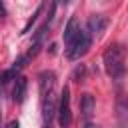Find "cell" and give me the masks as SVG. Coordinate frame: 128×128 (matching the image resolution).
Masks as SVG:
<instances>
[{
  "instance_id": "cell-12",
  "label": "cell",
  "mask_w": 128,
  "mask_h": 128,
  "mask_svg": "<svg viewBox=\"0 0 128 128\" xmlns=\"http://www.w3.org/2000/svg\"><path fill=\"white\" fill-rule=\"evenodd\" d=\"M54 2H56V4H58V6H66V4H68V2H70V0H54Z\"/></svg>"
},
{
  "instance_id": "cell-4",
  "label": "cell",
  "mask_w": 128,
  "mask_h": 128,
  "mask_svg": "<svg viewBox=\"0 0 128 128\" xmlns=\"http://www.w3.org/2000/svg\"><path fill=\"white\" fill-rule=\"evenodd\" d=\"M56 118H58V124L62 128L70 126L72 124V112H70V90L64 88L60 92V102H58V108H56Z\"/></svg>"
},
{
  "instance_id": "cell-8",
  "label": "cell",
  "mask_w": 128,
  "mask_h": 128,
  "mask_svg": "<svg viewBox=\"0 0 128 128\" xmlns=\"http://www.w3.org/2000/svg\"><path fill=\"white\" fill-rule=\"evenodd\" d=\"M80 108H82V116L86 118V126H90V116L94 114V96L84 94L80 100Z\"/></svg>"
},
{
  "instance_id": "cell-6",
  "label": "cell",
  "mask_w": 128,
  "mask_h": 128,
  "mask_svg": "<svg viewBox=\"0 0 128 128\" xmlns=\"http://www.w3.org/2000/svg\"><path fill=\"white\" fill-rule=\"evenodd\" d=\"M78 30H80L78 18H76V16H70V20H68V24H66V28H64V34H62V38H64V46L70 44V42L74 40V36L78 34Z\"/></svg>"
},
{
  "instance_id": "cell-10",
  "label": "cell",
  "mask_w": 128,
  "mask_h": 128,
  "mask_svg": "<svg viewBox=\"0 0 128 128\" xmlns=\"http://www.w3.org/2000/svg\"><path fill=\"white\" fill-rule=\"evenodd\" d=\"M40 12H42V6H38V10H36V12H34V16H32V18H30V22H28V24H26V26H24V28H22V34H26V32H28V30H30V26H32V24H34V22H36V18H38V16H40Z\"/></svg>"
},
{
  "instance_id": "cell-7",
  "label": "cell",
  "mask_w": 128,
  "mask_h": 128,
  "mask_svg": "<svg viewBox=\"0 0 128 128\" xmlns=\"http://www.w3.org/2000/svg\"><path fill=\"white\" fill-rule=\"evenodd\" d=\"M26 88H28V82H26V78L24 76H18L16 80H14V90H12V98H14V102H22L24 100V96H26Z\"/></svg>"
},
{
  "instance_id": "cell-2",
  "label": "cell",
  "mask_w": 128,
  "mask_h": 128,
  "mask_svg": "<svg viewBox=\"0 0 128 128\" xmlns=\"http://www.w3.org/2000/svg\"><path fill=\"white\" fill-rule=\"evenodd\" d=\"M104 70L112 80H120L126 74V48L122 44H110L104 50Z\"/></svg>"
},
{
  "instance_id": "cell-9",
  "label": "cell",
  "mask_w": 128,
  "mask_h": 128,
  "mask_svg": "<svg viewBox=\"0 0 128 128\" xmlns=\"http://www.w3.org/2000/svg\"><path fill=\"white\" fill-rule=\"evenodd\" d=\"M116 112H118V118L122 124L128 122V94H120L116 98Z\"/></svg>"
},
{
  "instance_id": "cell-3",
  "label": "cell",
  "mask_w": 128,
  "mask_h": 128,
  "mask_svg": "<svg viewBox=\"0 0 128 128\" xmlns=\"http://www.w3.org/2000/svg\"><path fill=\"white\" fill-rule=\"evenodd\" d=\"M90 44H92V36H90V32H84V30L80 28L78 34L74 36V40H72L70 44H66V58H70V60H78V58H82V56L88 52Z\"/></svg>"
},
{
  "instance_id": "cell-13",
  "label": "cell",
  "mask_w": 128,
  "mask_h": 128,
  "mask_svg": "<svg viewBox=\"0 0 128 128\" xmlns=\"http://www.w3.org/2000/svg\"><path fill=\"white\" fill-rule=\"evenodd\" d=\"M0 120H2V118H0Z\"/></svg>"
},
{
  "instance_id": "cell-1",
  "label": "cell",
  "mask_w": 128,
  "mask_h": 128,
  "mask_svg": "<svg viewBox=\"0 0 128 128\" xmlns=\"http://www.w3.org/2000/svg\"><path fill=\"white\" fill-rule=\"evenodd\" d=\"M40 84V106H42V120L44 124H52V118L56 116V76L50 70L40 72L38 76Z\"/></svg>"
},
{
  "instance_id": "cell-5",
  "label": "cell",
  "mask_w": 128,
  "mask_h": 128,
  "mask_svg": "<svg viewBox=\"0 0 128 128\" xmlns=\"http://www.w3.org/2000/svg\"><path fill=\"white\" fill-rule=\"evenodd\" d=\"M106 26H108V18L102 16V14H92L88 18V32L92 36H100L106 30Z\"/></svg>"
},
{
  "instance_id": "cell-11",
  "label": "cell",
  "mask_w": 128,
  "mask_h": 128,
  "mask_svg": "<svg viewBox=\"0 0 128 128\" xmlns=\"http://www.w3.org/2000/svg\"><path fill=\"white\" fill-rule=\"evenodd\" d=\"M72 78H74V82H82V78H84V66L76 68L74 74H72Z\"/></svg>"
}]
</instances>
